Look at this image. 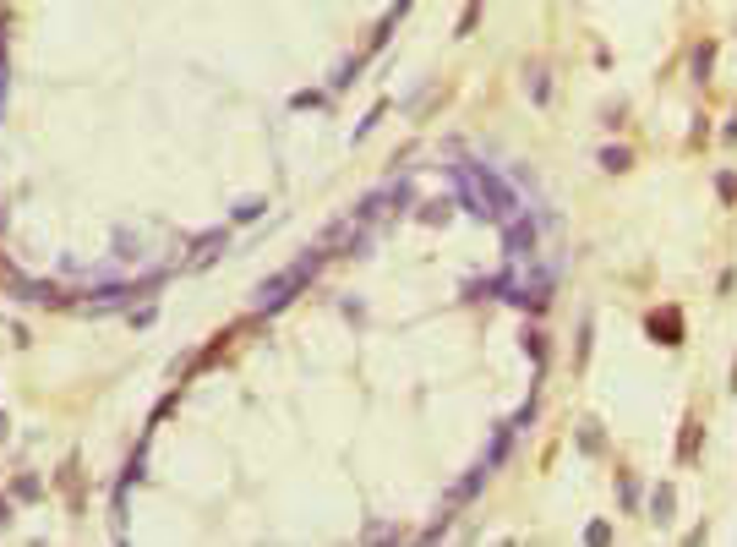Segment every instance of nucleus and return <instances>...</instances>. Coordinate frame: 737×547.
Wrapping results in <instances>:
<instances>
[{
  "mask_svg": "<svg viewBox=\"0 0 737 547\" xmlns=\"http://www.w3.org/2000/svg\"><path fill=\"white\" fill-rule=\"evenodd\" d=\"M601 165H606V170H628V148H606Z\"/></svg>",
  "mask_w": 737,
  "mask_h": 547,
  "instance_id": "obj_1",
  "label": "nucleus"
},
{
  "mask_svg": "<svg viewBox=\"0 0 737 547\" xmlns=\"http://www.w3.org/2000/svg\"><path fill=\"white\" fill-rule=\"evenodd\" d=\"M694 71H699V83H705V71H710V44H699V49H694Z\"/></svg>",
  "mask_w": 737,
  "mask_h": 547,
  "instance_id": "obj_2",
  "label": "nucleus"
},
{
  "mask_svg": "<svg viewBox=\"0 0 737 547\" xmlns=\"http://www.w3.org/2000/svg\"><path fill=\"white\" fill-rule=\"evenodd\" d=\"M726 131H732V137H737V121H732V127H726Z\"/></svg>",
  "mask_w": 737,
  "mask_h": 547,
  "instance_id": "obj_3",
  "label": "nucleus"
}]
</instances>
